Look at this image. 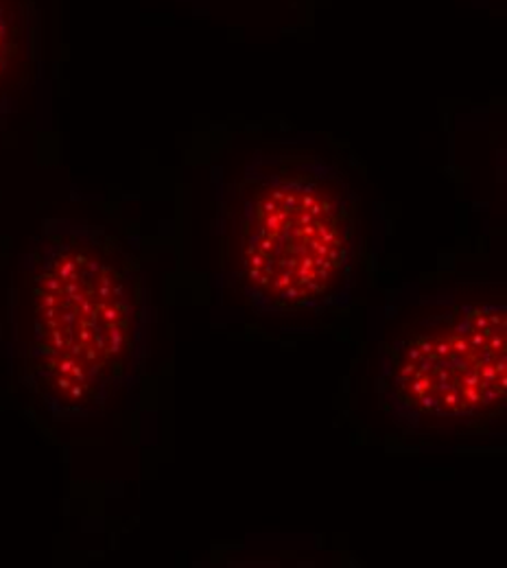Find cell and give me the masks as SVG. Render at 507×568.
I'll return each instance as SVG.
<instances>
[{
  "label": "cell",
  "mask_w": 507,
  "mask_h": 568,
  "mask_svg": "<svg viewBox=\"0 0 507 568\" xmlns=\"http://www.w3.org/2000/svg\"><path fill=\"white\" fill-rule=\"evenodd\" d=\"M149 302L139 261L101 225L49 219L11 295L20 385L53 420L101 414L141 372Z\"/></svg>",
  "instance_id": "1"
},
{
  "label": "cell",
  "mask_w": 507,
  "mask_h": 568,
  "mask_svg": "<svg viewBox=\"0 0 507 568\" xmlns=\"http://www.w3.org/2000/svg\"><path fill=\"white\" fill-rule=\"evenodd\" d=\"M225 278L263 315L320 313L359 267V202L344 173L306 153H261L223 197Z\"/></svg>",
  "instance_id": "2"
},
{
  "label": "cell",
  "mask_w": 507,
  "mask_h": 568,
  "mask_svg": "<svg viewBox=\"0 0 507 568\" xmlns=\"http://www.w3.org/2000/svg\"><path fill=\"white\" fill-rule=\"evenodd\" d=\"M504 302H437L405 324L378 356L376 394L405 433H464L506 407Z\"/></svg>",
  "instance_id": "3"
},
{
  "label": "cell",
  "mask_w": 507,
  "mask_h": 568,
  "mask_svg": "<svg viewBox=\"0 0 507 568\" xmlns=\"http://www.w3.org/2000/svg\"><path fill=\"white\" fill-rule=\"evenodd\" d=\"M27 60L24 0H0V99L13 90Z\"/></svg>",
  "instance_id": "4"
}]
</instances>
